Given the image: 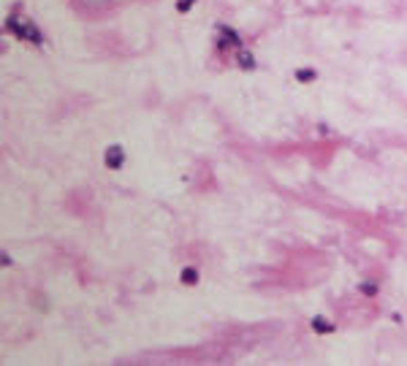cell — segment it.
<instances>
[{
    "label": "cell",
    "instance_id": "obj_1",
    "mask_svg": "<svg viewBox=\"0 0 407 366\" xmlns=\"http://www.w3.org/2000/svg\"><path fill=\"white\" fill-rule=\"evenodd\" d=\"M106 163L111 165V168H120V163H122V149L120 146H111V149L106 152Z\"/></svg>",
    "mask_w": 407,
    "mask_h": 366
},
{
    "label": "cell",
    "instance_id": "obj_2",
    "mask_svg": "<svg viewBox=\"0 0 407 366\" xmlns=\"http://www.w3.org/2000/svg\"><path fill=\"white\" fill-rule=\"evenodd\" d=\"M185 282H196V272H193V269H187V272H185Z\"/></svg>",
    "mask_w": 407,
    "mask_h": 366
},
{
    "label": "cell",
    "instance_id": "obj_3",
    "mask_svg": "<svg viewBox=\"0 0 407 366\" xmlns=\"http://www.w3.org/2000/svg\"><path fill=\"white\" fill-rule=\"evenodd\" d=\"M296 76H299V79H312V76H315V73H312V71H299V73H296Z\"/></svg>",
    "mask_w": 407,
    "mask_h": 366
}]
</instances>
